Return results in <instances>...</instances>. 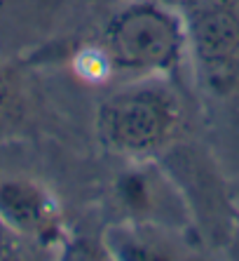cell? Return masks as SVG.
I'll return each instance as SVG.
<instances>
[{"instance_id": "6da1fadb", "label": "cell", "mask_w": 239, "mask_h": 261, "mask_svg": "<svg viewBox=\"0 0 239 261\" xmlns=\"http://www.w3.org/2000/svg\"><path fill=\"white\" fill-rule=\"evenodd\" d=\"M186 45L183 19L157 3L125 7L106 31V55L122 71L164 73L176 66Z\"/></svg>"}, {"instance_id": "7a4b0ae2", "label": "cell", "mask_w": 239, "mask_h": 261, "mask_svg": "<svg viewBox=\"0 0 239 261\" xmlns=\"http://www.w3.org/2000/svg\"><path fill=\"white\" fill-rule=\"evenodd\" d=\"M178 103L160 85H134L108 97L99 109V137L113 151L150 155L178 127Z\"/></svg>"}, {"instance_id": "3957f363", "label": "cell", "mask_w": 239, "mask_h": 261, "mask_svg": "<svg viewBox=\"0 0 239 261\" xmlns=\"http://www.w3.org/2000/svg\"><path fill=\"white\" fill-rule=\"evenodd\" d=\"M186 43L199 80L216 97L239 87V3L237 0H181Z\"/></svg>"}, {"instance_id": "277c9868", "label": "cell", "mask_w": 239, "mask_h": 261, "mask_svg": "<svg viewBox=\"0 0 239 261\" xmlns=\"http://www.w3.org/2000/svg\"><path fill=\"white\" fill-rule=\"evenodd\" d=\"M0 224L21 236L52 240L59 233V207L40 184L31 179H3Z\"/></svg>"}, {"instance_id": "5b68a950", "label": "cell", "mask_w": 239, "mask_h": 261, "mask_svg": "<svg viewBox=\"0 0 239 261\" xmlns=\"http://www.w3.org/2000/svg\"><path fill=\"white\" fill-rule=\"evenodd\" d=\"M24 122V92L19 75L0 59V139H5Z\"/></svg>"}, {"instance_id": "8992f818", "label": "cell", "mask_w": 239, "mask_h": 261, "mask_svg": "<svg viewBox=\"0 0 239 261\" xmlns=\"http://www.w3.org/2000/svg\"><path fill=\"white\" fill-rule=\"evenodd\" d=\"M120 193L125 198V202L129 207H143L148 202V186L141 176L132 174V176H125L122 181H120Z\"/></svg>"}]
</instances>
